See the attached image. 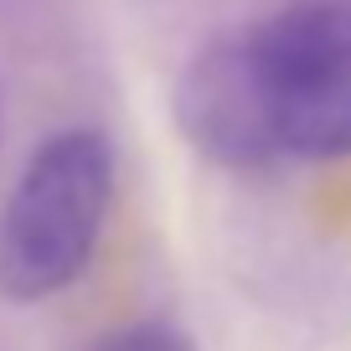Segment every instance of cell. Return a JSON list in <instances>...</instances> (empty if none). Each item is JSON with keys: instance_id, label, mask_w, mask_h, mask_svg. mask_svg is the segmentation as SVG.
<instances>
[{"instance_id": "cell-2", "label": "cell", "mask_w": 351, "mask_h": 351, "mask_svg": "<svg viewBox=\"0 0 351 351\" xmlns=\"http://www.w3.org/2000/svg\"><path fill=\"white\" fill-rule=\"evenodd\" d=\"M238 36L279 160H351V0H295Z\"/></svg>"}, {"instance_id": "cell-1", "label": "cell", "mask_w": 351, "mask_h": 351, "mask_svg": "<svg viewBox=\"0 0 351 351\" xmlns=\"http://www.w3.org/2000/svg\"><path fill=\"white\" fill-rule=\"evenodd\" d=\"M114 202L104 130H57L32 150L0 212V295L16 305L62 295L88 274Z\"/></svg>"}, {"instance_id": "cell-4", "label": "cell", "mask_w": 351, "mask_h": 351, "mask_svg": "<svg viewBox=\"0 0 351 351\" xmlns=\"http://www.w3.org/2000/svg\"><path fill=\"white\" fill-rule=\"evenodd\" d=\"M99 351H197V341L171 320H130V326L109 330Z\"/></svg>"}, {"instance_id": "cell-3", "label": "cell", "mask_w": 351, "mask_h": 351, "mask_svg": "<svg viewBox=\"0 0 351 351\" xmlns=\"http://www.w3.org/2000/svg\"><path fill=\"white\" fill-rule=\"evenodd\" d=\"M171 114H176L181 140L222 171L243 176V171L279 165L269 124H263L258 99H253V77H248V62H243L238 32L212 36L186 57L171 93Z\"/></svg>"}]
</instances>
